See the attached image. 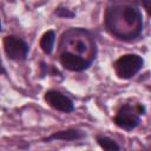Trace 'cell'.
Returning <instances> with one entry per match:
<instances>
[{
    "label": "cell",
    "mask_w": 151,
    "mask_h": 151,
    "mask_svg": "<svg viewBox=\"0 0 151 151\" xmlns=\"http://www.w3.org/2000/svg\"><path fill=\"white\" fill-rule=\"evenodd\" d=\"M60 63L64 66V68H66L68 71H72V72L84 71L91 65V61L85 60L84 58H81L79 55H76L71 52H64L60 55Z\"/></svg>",
    "instance_id": "obj_5"
},
{
    "label": "cell",
    "mask_w": 151,
    "mask_h": 151,
    "mask_svg": "<svg viewBox=\"0 0 151 151\" xmlns=\"http://www.w3.org/2000/svg\"><path fill=\"white\" fill-rule=\"evenodd\" d=\"M76 48H77L79 52H84V51H85V45H84V42L78 41V42L76 44Z\"/></svg>",
    "instance_id": "obj_11"
},
{
    "label": "cell",
    "mask_w": 151,
    "mask_h": 151,
    "mask_svg": "<svg viewBox=\"0 0 151 151\" xmlns=\"http://www.w3.org/2000/svg\"><path fill=\"white\" fill-rule=\"evenodd\" d=\"M4 50L6 55L14 61H22L28 54L27 44L15 35H7L4 38Z\"/></svg>",
    "instance_id": "obj_3"
},
{
    "label": "cell",
    "mask_w": 151,
    "mask_h": 151,
    "mask_svg": "<svg viewBox=\"0 0 151 151\" xmlns=\"http://www.w3.org/2000/svg\"><path fill=\"white\" fill-rule=\"evenodd\" d=\"M97 142L100 145L101 149L107 150V151H114V150H119V145L111 138L109 137H103V136H98L97 137Z\"/></svg>",
    "instance_id": "obj_9"
},
{
    "label": "cell",
    "mask_w": 151,
    "mask_h": 151,
    "mask_svg": "<svg viewBox=\"0 0 151 151\" xmlns=\"http://www.w3.org/2000/svg\"><path fill=\"white\" fill-rule=\"evenodd\" d=\"M45 100L50 106H52L53 109L61 111V112L68 113V112H72L74 109L73 101L64 93L55 91V90L47 91L45 93Z\"/></svg>",
    "instance_id": "obj_4"
},
{
    "label": "cell",
    "mask_w": 151,
    "mask_h": 151,
    "mask_svg": "<svg viewBox=\"0 0 151 151\" xmlns=\"http://www.w3.org/2000/svg\"><path fill=\"white\" fill-rule=\"evenodd\" d=\"M0 74H6V70H5V67L1 63V59H0Z\"/></svg>",
    "instance_id": "obj_12"
},
{
    "label": "cell",
    "mask_w": 151,
    "mask_h": 151,
    "mask_svg": "<svg viewBox=\"0 0 151 151\" xmlns=\"http://www.w3.org/2000/svg\"><path fill=\"white\" fill-rule=\"evenodd\" d=\"M1 27H2V26H1V21H0V32H1V29H2Z\"/></svg>",
    "instance_id": "obj_13"
},
{
    "label": "cell",
    "mask_w": 151,
    "mask_h": 151,
    "mask_svg": "<svg viewBox=\"0 0 151 151\" xmlns=\"http://www.w3.org/2000/svg\"><path fill=\"white\" fill-rule=\"evenodd\" d=\"M83 137H84V133L81 131L70 129V130H63V131L54 132L53 134L47 137L45 139V142H51V140H66V142H70V140H78V139H80Z\"/></svg>",
    "instance_id": "obj_6"
},
{
    "label": "cell",
    "mask_w": 151,
    "mask_h": 151,
    "mask_svg": "<svg viewBox=\"0 0 151 151\" xmlns=\"http://www.w3.org/2000/svg\"><path fill=\"white\" fill-rule=\"evenodd\" d=\"M55 40V33L53 31H47L42 34L40 39V47L46 54H51L53 51V45Z\"/></svg>",
    "instance_id": "obj_8"
},
{
    "label": "cell",
    "mask_w": 151,
    "mask_h": 151,
    "mask_svg": "<svg viewBox=\"0 0 151 151\" xmlns=\"http://www.w3.org/2000/svg\"><path fill=\"white\" fill-rule=\"evenodd\" d=\"M54 14L58 15V17H61V18H73V17L76 15L72 11H70V9H67V8H64V7H58V8H55Z\"/></svg>",
    "instance_id": "obj_10"
},
{
    "label": "cell",
    "mask_w": 151,
    "mask_h": 151,
    "mask_svg": "<svg viewBox=\"0 0 151 151\" xmlns=\"http://www.w3.org/2000/svg\"><path fill=\"white\" fill-rule=\"evenodd\" d=\"M123 17L129 26H137L138 28H142V15L137 7L126 6L124 8Z\"/></svg>",
    "instance_id": "obj_7"
},
{
    "label": "cell",
    "mask_w": 151,
    "mask_h": 151,
    "mask_svg": "<svg viewBox=\"0 0 151 151\" xmlns=\"http://www.w3.org/2000/svg\"><path fill=\"white\" fill-rule=\"evenodd\" d=\"M143 64H144V60L140 55L130 53L118 58L113 66L119 78L130 79L140 71V68L143 67Z\"/></svg>",
    "instance_id": "obj_2"
},
{
    "label": "cell",
    "mask_w": 151,
    "mask_h": 151,
    "mask_svg": "<svg viewBox=\"0 0 151 151\" xmlns=\"http://www.w3.org/2000/svg\"><path fill=\"white\" fill-rule=\"evenodd\" d=\"M145 107L142 104L131 106L129 104L122 106L114 117V123L117 126L124 130H133L139 124V117L144 114Z\"/></svg>",
    "instance_id": "obj_1"
}]
</instances>
